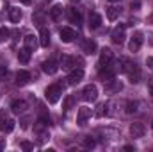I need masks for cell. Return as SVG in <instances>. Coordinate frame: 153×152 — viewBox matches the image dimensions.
Instances as JSON below:
<instances>
[{
  "label": "cell",
  "mask_w": 153,
  "mask_h": 152,
  "mask_svg": "<svg viewBox=\"0 0 153 152\" xmlns=\"http://www.w3.org/2000/svg\"><path fill=\"white\" fill-rule=\"evenodd\" d=\"M61 95H62V88H61L59 84H50V86L45 90V97H46V100H48L50 104H57L59 99H61Z\"/></svg>",
  "instance_id": "obj_1"
},
{
  "label": "cell",
  "mask_w": 153,
  "mask_h": 152,
  "mask_svg": "<svg viewBox=\"0 0 153 152\" xmlns=\"http://www.w3.org/2000/svg\"><path fill=\"white\" fill-rule=\"evenodd\" d=\"M82 99H84L85 102H94V100L98 99V88H96L94 84H87V86L84 88V91H82Z\"/></svg>",
  "instance_id": "obj_2"
},
{
  "label": "cell",
  "mask_w": 153,
  "mask_h": 152,
  "mask_svg": "<svg viewBox=\"0 0 153 152\" xmlns=\"http://www.w3.org/2000/svg\"><path fill=\"white\" fill-rule=\"evenodd\" d=\"M59 36H61V39H62L64 43H71V41L76 38V31L71 29V27H62V29L59 31Z\"/></svg>",
  "instance_id": "obj_3"
},
{
  "label": "cell",
  "mask_w": 153,
  "mask_h": 152,
  "mask_svg": "<svg viewBox=\"0 0 153 152\" xmlns=\"http://www.w3.org/2000/svg\"><path fill=\"white\" fill-rule=\"evenodd\" d=\"M143 32H135L132 39H130V43H128V48H130V52H139V48L143 47Z\"/></svg>",
  "instance_id": "obj_4"
},
{
  "label": "cell",
  "mask_w": 153,
  "mask_h": 152,
  "mask_svg": "<svg viewBox=\"0 0 153 152\" xmlns=\"http://www.w3.org/2000/svg\"><path fill=\"white\" fill-rule=\"evenodd\" d=\"M125 29H126V25H117L114 31H112V34H111V38H112V41H114L116 45H121L123 41H125Z\"/></svg>",
  "instance_id": "obj_5"
},
{
  "label": "cell",
  "mask_w": 153,
  "mask_h": 152,
  "mask_svg": "<svg viewBox=\"0 0 153 152\" xmlns=\"http://www.w3.org/2000/svg\"><path fill=\"white\" fill-rule=\"evenodd\" d=\"M126 75H128V81L132 82V84H137L139 82V79H141V70H139V66L137 65H130V68L126 70Z\"/></svg>",
  "instance_id": "obj_6"
},
{
  "label": "cell",
  "mask_w": 153,
  "mask_h": 152,
  "mask_svg": "<svg viewBox=\"0 0 153 152\" xmlns=\"http://www.w3.org/2000/svg\"><path fill=\"white\" fill-rule=\"evenodd\" d=\"M116 72H117V68L116 66H111V65H107V66H102V70H100V79L105 82V81H111V79H114Z\"/></svg>",
  "instance_id": "obj_7"
},
{
  "label": "cell",
  "mask_w": 153,
  "mask_h": 152,
  "mask_svg": "<svg viewBox=\"0 0 153 152\" xmlns=\"http://www.w3.org/2000/svg\"><path fill=\"white\" fill-rule=\"evenodd\" d=\"M82 79H84V70H82V68H73V70L70 72V75H68V82H70L71 86H76Z\"/></svg>",
  "instance_id": "obj_8"
},
{
  "label": "cell",
  "mask_w": 153,
  "mask_h": 152,
  "mask_svg": "<svg viewBox=\"0 0 153 152\" xmlns=\"http://www.w3.org/2000/svg\"><path fill=\"white\" fill-rule=\"evenodd\" d=\"M91 114H93V111H91L89 108H85V106L80 108V109H78V114H76V123H78V125H85V122L91 118Z\"/></svg>",
  "instance_id": "obj_9"
},
{
  "label": "cell",
  "mask_w": 153,
  "mask_h": 152,
  "mask_svg": "<svg viewBox=\"0 0 153 152\" xmlns=\"http://www.w3.org/2000/svg\"><path fill=\"white\" fill-rule=\"evenodd\" d=\"M111 61H112V50L111 48H102V52H100V68L102 66H107V65H111Z\"/></svg>",
  "instance_id": "obj_10"
},
{
  "label": "cell",
  "mask_w": 153,
  "mask_h": 152,
  "mask_svg": "<svg viewBox=\"0 0 153 152\" xmlns=\"http://www.w3.org/2000/svg\"><path fill=\"white\" fill-rule=\"evenodd\" d=\"M73 66H75V57H71V56H62V57H61L59 68H62L64 72H71Z\"/></svg>",
  "instance_id": "obj_11"
},
{
  "label": "cell",
  "mask_w": 153,
  "mask_h": 152,
  "mask_svg": "<svg viewBox=\"0 0 153 152\" xmlns=\"http://www.w3.org/2000/svg\"><path fill=\"white\" fill-rule=\"evenodd\" d=\"M41 68H43V72H45V74H48V75H53V74L59 70V65H57L53 59H48V61H43Z\"/></svg>",
  "instance_id": "obj_12"
},
{
  "label": "cell",
  "mask_w": 153,
  "mask_h": 152,
  "mask_svg": "<svg viewBox=\"0 0 153 152\" xmlns=\"http://www.w3.org/2000/svg\"><path fill=\"white\" fill-rule=\"evenodd\" d=\"M144 132H146V129H144L143 123L137 122V123H132V125H130V134H132L134 138H143Z\"/></svg>",
  "instance_id": "obj_13"
},
{
  "label": "cell",
  "mask_w": 153,
  "mask_h": 152,
  "mask_svg": "<svg viewBox=\"0 0 153 152\" xmlns=\"http://www.w3.org/2000/svg\"><path fill=\"white\" fill-rule=\"evenodd\" d=\"M27 109H29V104H27L25 100H14V102L11 104V111H13V113L20 114V113H25Z\"/></svg>",
  "instance_id": "obj_14"
},
{
  "label": "cell",
  "mask_w": 153,
  "mask_h": 152,
  "mask_svg": "<svg viewBox=\"0 0 153 152\" xmlns=\"http://www.w3.org/2000/svg\"><path fill=\"white\" fill-rule=\"evenodd\" d=\"M121 88H123V84H121L119 81H114V79L105 81V91H107V93H116V91H121Z\"/></svg>",
  "instance_id": "obj_15"
},
{
  "label": "cell",
  "mask_w": 153,
  "mask_h": 152,
  "mask_svg": "<svg viewBox=\"0 0 153 152\" xmlns=\"http://www.w3.org/2000/svg\"><path fill=\"white\" fill-rule=\"evenodd\" d=\"M29 82H30V74L29 72H25V70H18L16 72V84L18 86H25Z\"/></svg>",
  "instance_id": "obj_16"
},
{
  "label": "cell",
  "mask_w": 153,
  "mask_h": 152,
  "mask_svg": "<svg viewBox=\"0 0 153 152\" xmlns=\"http://www.w3.org/2000/svg\"><path fill=\"white\" fill-rule=\"evenodd\" d=\"M94 50H96V41H93V39H85V41L82 43V52H84V54L91 56V54H94Z\"/></svg>",
  "instance_id": "obj_17"
},
{
  "label": "cell",
  "mask_w": 153,
  "mask_h": 152,
  "mask_svg": "<svg viewBox=\"0 0 153 152\" xmlns=\"http://www.w3.org/2000/svg\"><path fill=\"white\" fill-rule=\"evenodd\" d=\"M102 25V16L98 14V13H91L89 14V29H98Z\"/></svg>",
  "instance_id": "obj_18"
},
{
  "label": "cell",
  "mask_w": 153,
  "mask_h": 152,
  "mask_svg": "<svg viewBox=\"0 0 153 152\" xmlns=\"http://www.w3.org/2000/svg\"><path fill=\"white\" fill-rule=\"evenodd\" d=\"M14 129V120L13 118H4L0 120V131L2 132H11Z\"/></svg>",
  "instance_id": "obj_19"
},
{
  "label": "cell",
  "mask_w": 153,
  "mask_h": 152,
  "mask_svg": "<svg viewBox=\"0 0 153 152\" xmlns=\"http://www.w3.org/2000/svg\"><path fill=\"white\" fill-rule=\"evenodd\" d=\"M62 11H64V7H62L61 4H55V5H53V7L50 9V18L57 22V20H59V18L62 16Z\"/></svg>",
  "instance_id": "obj_20"
},
{
  "label": "cell",
  "mask_w": 153,
  "mask_h": 152,
  "mask_svg": "<svg viewBox=\"0 0 153 152\" xmlns=\"http://www.w3.org/2000/svg\"><path fill=\"white\" fill-rule=\"evenodd\" d=\"M9 20H11L13 23H20V20H22V11H20V7H11V9H9Z\"/></svg>",
  "instance_id": "obj_21"
},
{
  "label": "cell",
  "mask_w": 153,
  "mask_h": 152,
  "mask_svg": "<svg viewBox=\"0 0 153 152\" xmlns=\"http://www.w3.org/2000/svg\"><path fill=\"white\" fill-rule=\"evenodd\" d=\"M30 52H32V50H29L27 47H25V48H22V50L18 52V61H20V63H23V65H27V63L30 61Z\"/></svg>",
  "instance_id": "obj_22"
},
{
  "label": "cell",
  "mask_w": 153,
  "mask_h": 152,
  "mask_svg": "<svg viewBox=\"0 0 153 152\" xmlns=\"http://www.w3.org/2000/svg\"><path fill=\"white\" fill-rule=\"evenodd\" d=\"M39 45L45 47V48L50 45V32H48L46 29H41V31H39Z\"/></svg>",
  "instance_id": "obj_23"
},
{
  "label": "cell",
  "mask_w": 153,
  "mask_h": 152,
  "mask_svg": "<svg viewBox=\"0 0 153 152\" xmlns=\"http://www.w3.org/2000/svg\"><path fill=\"white\" fill-rule=\"evenodd\" d=\"M130 65H132V61H130L128 57H119V61H117V70L123 72V74H126V70L130 68Z\"/></svg>",
  "instance_id": "obj_24"
},
{
  "label": "cell",
  "mask_w": 153,
  "mask_h": 152,
  "mask_svg": "<svg viewBox=\"0 0 153 152\" xmlns=\"http://www.w3.org/2000/svg\"><path fill=\"white\" fill-rule=\"evenodd\" d=\"M23 41H25V47H27L29 50H34L36 45H38V39H36V36H32V34H27V36L23 38Z\"/></svg>",
  "instance_id": "obj_25"
},
{
  "label": "cell",
  "mask_w": 153,
  "mask_h": 152,
  "mask_svg": "<svg viewBox=\"0 0 153 152\" xmlns=\"http://www.w3.org/2000/svg\"><path fill=\"white\" fill-rule=\"evenodd\" d=\"M68 16L71 23H80V13L76 9H68Z\"/></svg>",
  "instance_id": "obj_26"
},
{
  "label": "cell",
  "mask_w": 153,
  "mask_h": 152,
  "mask_svg": "<svg viewBox=\"0 0 153 152\" xmlns=\"http://www.w3.org/2000/svg\"><path fill=\"white\" fill-rule=\"evenodd\" d=\"M117 16H119V9H117V7H107V18H109L111 22L117 20Z\"/></svg>",
  "instance_id": "obj_27"
},
{
  "label": "cell",
  "mask_w": 153,
  "mask_h": 152,
  "mask_svg": "<svg viewBox=\"0 0 153 152\" xmlns=\"http://www.w3.org/2000/svg\"><path fill=\"white\" fill-rule=\"evenodd\" d=\"M73 102H75V97H73V95H68V97L64 99V104H62V109H64V111H68V109H71V106H73Z\"/></svg>",
  "instance_id": "obj_28"
},
{
  "label": "cell",
  "mask_w": 153,
  "mask_h": 152,
  "mask_svg": "<svg viewBox=\"0 0 153 152\" xmlns=\"http://www.w3.org/2000/svg\"><path fill=\"white\" fill-rule=\"evenodd\" d=\"M94 145H96V141H94L91 136H85V138H84V147H85V149H93Z\"/></svg>",
  "instance_id": "obj_29"
},
{
  "label": "cell",
  "mask_w": 153,
  "mask_h": 152,
  "mask_svg": "<svg viewBox=\"0 0 153 152\" xmlns=\"http://www.w3.org/2000/svg\"><path fill=\"white\" fill-rule=\"evenodd\" d=\"M107 113V104H98L96 106V116H103V114Z\"/></svg>",
  "instance_id": "obj_30"
},
{
  "label": "cell",
  "mask_w": 153,
  "mask_h": 152,
  "mask_svg": "<svg viewBox=\"0 0 153 152\" xmlns=\"http://www.w3.org/2000/svg\"><path fill=\"white\" fill-rule=\"evenodd\" d=\"M9 34H11V32H9L5 27H2V29H0V43L7 41V39H9Z\"/></svg>",
  "instance_id": "obj_31"
},
{
  "label": "cell",
  "mask_w": 153,
  "mask_h": 152,
  "mask_svg": "<svg viewBox=\"0 0 153 152\" xmlns=\"http://www.w3.org/2000/svg\"><path fill=\"white\" fill-rule=\"evenodd\" d=\"M20 147H22L23 150H32V149H34V145H32L30 141H22V143H20Z\"/></svg>",
  "instance_id": "obj_32"
},
{
  "label": "cell",
  "mask_w": 153,
  "mask_h": 152,
  "mask_svg": "<svg viewBox=\"0 0 153 152\" xmlns=\"http://www.w3.org/2000/svg\"><path fill=\"white\" fill-rule=\"evenodd\" d=\"M130 5H132V9H134V11H139V7H141V0H132V4H130Z\"/></svg>",
  "instance_id": "obj_33"
},
{
  "label": "cell",
  "mask_w": 153,
  "mask_h": 152,
  "mask_svg": "<svg viewBox=\"0 0 153 152\" xmlns=\"http://www.w3.org/2000/svg\"><path fill=\"white\" fill-rule=\"evenodd\" d=\"M135 108H137V102H130V104H128V113H134V111H137Z\"/></svg>",
  "instance_id": "obj_34"
},
{
  "label": "cell",
  "mask_w": 153,
  "mask_h": 152,
  "mask_svg": "<svg viewBox=\"0 0 153 152\" xmlns=\"http://www.w3.org/2000/svg\"><path fill=\"white\" fill-rule=\"evenodd\" d=\"M146 65H148V68L153 70V57H148V59H146Z\"/></svg>",
  "instance_id": "obj_35"
},
{
  "label": "cell",
  "mask_w": 153,
  "mask_h": 152,
  "mask_svg": "<svg viewBox=\"0 0 153 152\" xmlns=\"http://www.w3.org/2000/svg\"><path fill=\"white\" fill-rule=\"evenodd\" d=\"M148 84H150V93L153 95V79H148Z\"/></svg>",
  "instance_id": "obj_36"
},
{
  "label": "cell",
  "mask_w": 153,
  "mask_h": 152,
  "mask_svg": "<svg viewBox=\"0 0 153 152\" xmlns=\"http://www.w3.org/2000/svg\"><path fill=\"white\" fill-rule=\"evenodd\" d=\"M5 147V138H0V149H4Z\"/></svg>",
  "instance_id": "obj_37"
},
{
  "label": "cell",
  "mask_w": 153,
  "mask_h": 152,
  "mask_svg": "<svg viewBox=\"0 0 153 152\" xmlns=\"http://www.w3.org/2000/svg\"><path fill=\"white\" fill-rule=\"evenodd\" d=\"M125 150L130 152V150H134V147H132V145H125Z\"/></svg>",
  "instance_id": "obj_38"
},
{
  "label": "cell",
  "mask_w": 153,
  "mask_h": 152,
  "mask_svg": "<svg viewBox=\"0 0 153 152\" xmlns=\"http://www.w3.org/2000/svg\"><path fill=\"white\" fill-rule=\"evenodd\" d=\"M22 4H30V0H20Z\"/></svg>",
  "instance_id": "obj_39"
},
{
  "label": "cell",
  "mask_w": 153,
  "mask_h": 152,
  "mask_svg": "<svg viewBox=\"0 0 153 152\" xmlns=\"http://www.w3.org/2000/svg\"><path fill=\"white\" fill-rule=\"evenodd\" d=\"M70 2H71V4H76V2H80V0H70Z\"/></svg>",
  "instance_id": "obj_40"
},
{
  "label": "cell",
  "mask_w": 153,
  "mask_h": 152,
  "mask_svg": "<svg viewBox=\"0 0 153 152\" xmlns=\"http://www.w3.org/2000/svg\"><path fill=\"white\" fill-rule=\"evenodd\" d=\"M109 2H119V0H109Z\"/></svg>",
  "instance_id": "obj_41"
},
{
  "label": "cell",
  "mask_w": 153,
  "mask_h": 152,
  "mask_svg": "<svg viewBox=\"0 0 153 152\" xmlns=\"http://www.w3.org/2000/svg\"><path fill=\"white\" fill-rule=\"evenodd\" d=\"M152 129H153V122H152Z\"/></svg>",
  "instance_id": "obj_42"
}]
</instances>
